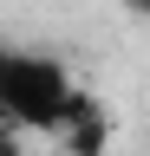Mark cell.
I'll return each instance as SVG.
<instances>
[{"mask_svg": "<svg viewBox=\"0 0 150 156\" xmlns=\"http://www.w3.org/2000/svg\"><path fill=\"white\" fill-rule=\"evenodd\" d=\"M52 136H59L65 156H104V150H111V117L98 111L91 91H72V104H65V117H59Z\"/></svg>", "mask_w": 150, "mask_h": 156, "instance_id": "2", "label": "cell"}, {"mask_svg": "<svg viewBox=\"0 0 150 156\" xmlns=\"http://www.w3.org/2000/svg\"><path fill=\"white\" fill-rule=\"evenodd\" d=\"M0 156H26L20 150V124H7V117H0Z\"/></svg>", "mask_w": 150, "mask_h": 156, "instance_id": "3", "label": "cell"}, {"mask_svg": "<svg viewBox=\"0 0 150 156\" xmlns=\"http://www.w3.org/2000/svg\"><path fill=\"white\" fill-rule=\"evenodd\" d=\"M124 7H130V13H144V20H150V0H124Z\"/></svg>", "mask_w": 150, "mask_h": 156, "instance_id": "4", "label": "cell"}, {"mask_svg": "<svg viewBox=\"0 0 150 156\" xmlns=\"http://www.w3.org/2000/svg\"><path fill=\"white\" fill-rule=\"evenodd\" d=\"M72 91H79V85L65 78L59 58L0 46V117H7V124L52 136V130H59V117H65V104H72Z\"/></svg>", "mask_w": 150, "mask_h": 156, "instance_id": "1", "label": "cell"}]
</instances>
